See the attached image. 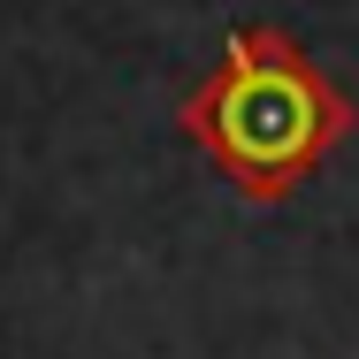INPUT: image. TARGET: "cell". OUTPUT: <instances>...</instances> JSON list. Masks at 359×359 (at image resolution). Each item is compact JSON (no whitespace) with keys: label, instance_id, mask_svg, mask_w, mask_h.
<instances>
[{"label":"cell","instance_id":"cell-1","mask_svg":"<svg viewBox=\"0 0 359 359\" xmlns=\"http://www.w3.org/2000/svg\"><path fill=\"white\" fill-rule=\"evenodd\" d=\"M359 107L329 84V69L283 23H237L222 62L184 100L176 130L222 168V184L252 207L290 199L337 145L352 138Z\"/></svg>","mask_w":359,"mask_h":359}]
</instances>
